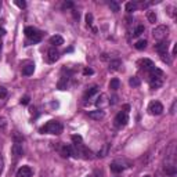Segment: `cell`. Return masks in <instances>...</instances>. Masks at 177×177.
Wrapping results in <instances>:
<instances>
[{"label":"cell","mask_w":177,"mask_h":177,"mask_svg":"<svg viewBox=\"0 0 177 177\" xmlns=\"http://www.w3.org/2000/svg\"><path fill=\"white\" fill-rule=\"evenodd\" d=\"M148 76H150L151 89H158L163 85V72L159 68H156V66L148 72Z\"/></svg>","instance_id":"cell-1"},{"label":"cell","mask_w":177,"mask_h":177,"mask_svg":"<svg viewBox=\"0 0 177 177\" xmlns=\"http://www.w3.org/2000/svg\"><path fill=\"white\" fill-rule=\"evenodd\" d=\"M42 134H61L62 133V125L57 120H49L44 126L39 129Z\"/></svg>","instance_id":"cell-2"},{"label":"cell","mask_w":177,"mask_h":177,"mask_svg":"<svg viewBox=\"0 0 177 177\" xmlns=\"http://www.w3.org/2000/svg\"><path fill=\"white\" fill-rule=\"evenodd\" d=\"M24 32H25V35H27V37L29 39L27 42V46H29V44H35V43H39V42L42 40V33L36 29V28L27 27Z\"/></svg>","instance_id":"cell-3"},{"label":"cell","mask_w":177,"mask_h":177,"mask_svg":"<svg viewBox=\"0 0 177 177\" xmlns=\"http://www.w3.org/2000/svg\"><path fill=\"white\" fill-rule=\"evenodd\" d=\"M129 111H130V105H123V111H120L115 118V126L116 127H123L129 122Z\"/></svg>","instance_id":"cell-4"},{"label":"cell","mask_w":177,"mask_h":177,"mask_svg":"<svg viewBox=\"0 0 177 177\" xmlns=\"http://www.w3.org/2000/svg\"><path fill=\"white\" fill-rule=\"evenodd\" d=\"M167 35H169V28H167L166 25H159V27H156L155 29L152 31L154 39L158 42H163L167 37Z\"/></svg>","instance_id":"cell-5"},{"label":"cell","mask_w":177,"mask_h":177,"mask_svg":"<svg viewBox=\"0 0 177 177\" xmlns=\"http://www.w3.org/2000/svg\"><path fill=\"white\" fill-rule=\"evenodd\" d=\"M148 111H150L151 115H160L163 112V105L160 104L159 101H154V102H151L150 104Z\"/></svg>","instance_id":"cell-6"},{"label":"cell","mask_w":177,"mask_h":177,"mask_svg":"<svg viewBox=\"0 0 177 177\" xmlns=\"http://www.w3.org/2000/svg\"><path fill=\"white\" fill-rule=\"evenodd\" d=\"M58 58H60V53L57 51V49H54V47H53V49H50L49 51H47L46 61H47L49 64H54Z\"/></svg>","instance_id":"cell-7"},{"label":"cell","mask_w":177,"mask_h":177,"mask_svg":"<svg viewBox=\"0 0 177 177\" xmlns=\"http://www.w3.org/2000/svg\"><path fill=\"white\" fill-rule=\"evenodd\" d=\"M33 172L29 166H21L17 172V177H32Z\"/></svg>","instance_id":"cell-8"},{"label":"cell","mask_w":177,"mask_h":177,"mask_svg":"<svg viewBox=\"0 0 177 177\" xmlns=\"http://www.w3.org/2000/svg\"><path fill=\"white\" fill-rule=\"evenodd\" d=\"M167 49H169V43L167 42H159L158 44H155V50L159 53V56H163V54L167 53Z\"/></svg>","instance_id":"cell-9"},{"label":"cell","mask_w":177,"mask_h":177,"mask_svg":"<svg viewBox=\"0 0 177 177\" xmlns=\"http://www.w3.org/2000/svg\"><path fill=\"white\" fill-rule=\"evenodd\" d=\"M11 152H12V155H14L15 158H20L24 155V150H22V145L20 143H15L14 145H12L11 148Z\"/></svg>","instance_id":"cell-10"},{"label":"cell","mask_w":177,"mask_h":177,"mask_svg":"<svg viewBox=\"0 0 177 177\" xmlns=\"http://www.w3.org/2000/svg\"><path fill=\"white\" fill-rule=\"evenodd\" d=\"M104 116H105V114H104L102 109H97V111H90L89 112V118L94 119V120H100V119H102Z\"/></svg>","instance_id":"cell-11"},{"label":"cell","mask_w":177,"mask_h":177,"mask_svg":"<svg viewBox=\"0 0 177 177\" xmlns=\"http://www.w3.org/2000/svg\"><path fill=\"white\" fill-rule=\"evenodd\" d=\"M141 68H143L145 72H150L152 68H155V65H154V62L151 60H148V58H144V60H141Z\"/></svg>","instance_id":"cell-12"},{"label":"cell","mask_w":177,"mask_h":177,"mask_svg":"<svg viewBox=\"0 0 177 177\" xmlns=\"http://www.w3.org/2000/svg\"><path fill=\"white\" fill-rule=\"evenodd\" d=\"M50 44L51 46H61V44H64V39L62 36H60V35H54V36L50 37Z\"/></svg>","instance_id":"cell-13"},{"label":"cell","mask_w":177,"mask_h":177,"mask_svg":"<svg viewBox=\"0 0 177 177\" xmlns=\"http://www.w3.org/2000/svg\"><path fill=\"white\" fill-rule=\"evenodd\" d=\"M33 72H35V65H33V64H29V65L22 66V75H25V76H31Z\"/></svg>","instance_id":"cell-14"},{"label":"cell","mask_w":177,"mask_h":177,"mask_svg":"<svg viewBox=\"0 0 177 177\" xmlns=\"http://www.w3.org/2000/svg\"><path fill=\"white\" fill-rule=\"evenodd\" d=\"M96 104H97V107H98L100 109H101L102 107H105V105H108L109 102L107 101V96H105V94H101V96H100V97L97 98Z\"/></svg>","instance_id":"cell-15"},{"label":"cell","mask_w":177,"mask_h":177,"mask_svg":"<svg viewBox=\"0 0 177 177\" xmlns=\"http://www.w3.org/2000/svg\"><path fill=\"white\" fill-rule=\"evenodd\" d=\"M123 169H125V166L122 165V163H119V162H112L111 163V172L120 173V172H123Z\"/></svg>","instance_id":"cell-16"},{"label":"cell","mask_w":177,"mask_h":177,"mask_svg":"<svg viewBox=\"0 0 177 177\" xmlns=\"http://www.w3.org/2000/svg\"><path fill=\"white\" fill-rule=\"evenodd\" d=\"M68 80H69L68 76H62V78L58 80V83H57V87L60 90H65L66 86H68Z\"/></svg>","instance_id":"cell-17"},{"label":"cell","mask_w":177,"mask_h":177,"mask_svg":"<svg viewBox=\"0 0 177 177\" xmlns=\"http://www.w3.org/2000/svg\"><path fill=\"white\" fill-rule=\"evenodd\" d=\"M129 85H130L131 87H138V86L141 85V79L138 78V76H131V78L129 79Z\"/></svg>","instance_id":"cell-18"},{"label":"cell","mask_w":177,"mask_h":177,"mask_svg":"<svg viewBox=\"0 0 177 177\" xmlns=\"http://www.w3.org/2000/svg\"><path fill=\"white\" fill-rule=\"evenodd\" d=\"M98 93V87L97 86H93L91 89H89L87 91H86V94H85V100H87V98H91L94 94H97Z\"/></svg>","instance_id":"cell-19"},{"label":"cell","mask_w":177,"mask_h":177,"mask_svg":"<svg viewBox=\"0 0 177 177\" xmlns=\"http://www.w3.org/2000/svg\"><path fill=\"white\" fill-rule=\"evenodd\" d=\"M120 65H122L120 60H112L111 62H109V71H118Z\"/></svg>","instance_id":"cell-20"},{"label":"cell","mask_w":177,"mask_h":177,"mask_svg":"<svg viewBox=\"0 0 177 177\" xmlns=\"http://www.w3.org/2000/svg\"><path fill=\"white\" fill-rule=\"evenodd\" d=\"M119 86H120V82H119L118 78L111 79V82H109V89H111V90H118Z\"/></svg>","instance_id":"cell-21"},{"label":"cell","mask_w":177,"mask_h":177,"mask_svg":"<svg viewBox=\"0 0 177 177\" xmlns=\"http://www.w3.org/2000/svg\"><path fill=\"white\" fill-rule=\"evenodd\" d=\"M136 8H137V3L136 2H129V3H126V11L127 12L136 11Z\"/></svg>","instance_id":"cell-22"},{"label":"cell","mask_w":177,"mask_h":177,"mask_svg":"<svg viewBox=\"0 0 177 177\" xmlns=\"http://www.w3.org/2000/svg\"><path fill=\"white\" fill-rule=\"evenodd\" d=\"M165 172H166V175H169V176H175L176 175V167L173 165H165Z\"/></svg>","instance_id":"cell-23"},{"label":"cell","mask_w":177,"mask_h":177,"mask_svg":"<svg viewBox=\"0 0 177 177\" xmlns=\"http://www.w3.org/2000/svg\"><path fill=\"white\" fill-rule=\"evenodd\" d=\"M134 47H136L137 50H144L147 47V40L145 39H141V40H138L136 44H134Z\"/></svg>","instance_id":"cell-24"},{"label":"cell","mask_w":177,"mask_h":177,"mask_svg":"<svg viewBox=\"0 0 177 177\" xmlns=\"http://www.w3.org/2000/svg\"><path fill=\"white\" fill-rule=\"evenodd\" d=\"M72 141H73V144H75V147H79V145H82L83 144V141H82V137L80 136H72Z\"/></svg>","instance_id":"cell-25"},{"label":"cell","mask_w":177,"mask_h":177,"mask_svg":"<svg viewBox=\"0 0 177 177\" xmlns=\"http://www.w3.org/2000/svg\"><path fill=\"white\" fill-rule=\"evenodd\" d=\"M147 18H148V21H150L151 24H155V22H156V14H155L154 11H150V12H148Z\"/></svg>","instance_id":"cell-26"},{"label":"cell","mask_w":177,"mask_h":177,"mask_svg":"<svg viewBox=\"0 0 177 177\" xmlns=\"http://www.w3.org/2000/svg\"><path fill=\"white\" fill-rule=\"evenodd\" d=\"M144 31H145L144 25H138V27L136 28V31H134V36H140V35H143Z\"/></svg>","instance_id":"cell-27"},{"label":"cell","mask_w":177,"mask_h":177,"mask_svg":"<svg viewBox=\"0 0 177 177\" xmlns=\"http://www.w3.org/2000/svg\"><path fill=\"white\" fill-rule=\"evenodd\" d=\"M107 152H108V144H105L104 148H102V150L97 154V156H98V158H104L105 155H107Z\"/></svg>","instance_id":"cell-28"},{"label":"cell","mask_w":177,"mask_h":177,"mask_svg":"<svg viewBox=\"0 0 177 177\" xmlns=\"http://www.w3.org/2000/svg\"><path fill=\"white\" fill-rule=\"evenodd\" d=\"M86 25H87V27L90 28L93 25V14H86Z\"/></svg>","instance_id":"cell-29"},{"label":"cell","mask_w":177,"mask_h":177,"mask_svg":"<svg viewBox=\"0 0 177 177\" xmlns=\"http://www.w3.org/2000/svg\"><path fill=\"white\" fill-rule=\"evenodd\" d=\"M109 7H111V10L115 11V12L119 11V4H118L116 2H111V3H109Z\"/></svg>","instance_id":"cell-30"},{"label":"cell","mask_w":177,"mask_h":177,"mask_svg":"<svg viewBox=\"0 0 177 177\" xmlns=\"http://www.w3.org/2000/svg\"><path fill=\"white\" fill-rule=\"evenodd\" d=\"M7 97V89L0 86V98H6Z\"/></svg>","instance_id":"cell-31"},{"label":"cell","mask_w":177,"mask_h":177,"mask_svg":"<svg viewBox=\"0 0 177 177\" xmlns=\"http://www.w3.org/2000/svg\"><path fill=\"white\" fill-rule=\"evenodd\" d=\"M14 3H15V4H17L20 8H25V7H27V2H24V0H15Z\"/></svg>","instance_id":"cell-32"},{"label":"cell","mask_w":177,"mask_h":177,"mask_svg":"<svg viewBox=\"0 0 177 177\" xmlns=\"http://www.w3.org/2000/svg\"><path fill=\"white\" fill-rule=\"evenodd\" d=\"M6 126H7V122H6L4 118H0V129L2 130H6Z\"/></svg>","instance_id":"cell-33"},{"label":"cell","mask_w":177,"mask_h":177,"mask_svg":"<svg viewBox=\"0 0 177 177\" xmlns=\"http://www.w3.org/2000/svg\"><path fill=\"white\" fill-rule=\"evenodd\" d=\"M21 104H22V105H28V104H29V97H28V96L22 97V98H21Z\"/></svg>","instance_id":"cell-34"},{"label":"cell","mask_w":177,"mask_h":177,"mask_svg":"<svg viewBox=\"0 0 177 177\" xmlns=\"http://www.w3.org/2000/svg\"><path fill=\"white\" fill-rule=\"evenodd\" d=\"M73 7V3L72 2H65L62 4V8H72Z\"/></svg>","instance_id":"cell-35"},{"label":"cell","mask_w":177,"mask_h":177,"mask_svg":"<svg viewBox=\"0 0 177 177\" xmlns=\"http://www.w3.org/2000/svg\"><path fill=\"white\" fill-rule=\"evenodd\" d=\"M3 167H4V159L0 155V175H2V172H3Z\"/></svg>","instance_id":"cell-36"},{"label":"cell","mask_w":177,"mask_h":177,"mask_svg":"<svg viewBox=\"0 0 177 177\" xmlns=\"http://www.w3.org/2000/svg\"><path fill=\"white\" fill-rule=\"evenodd\" d=\"M83 73H85V75H91V73H93V69H91V68H86L85 71H83Z\"/></svg>","instance_id":"cell-37"},{"label":"cell","mask_w":177,"mask_h":177,"mask_svg":"<svg viewBox=\"0 0 177 177\" xmlns=\"http://www.w3.org/2000/svg\"><path fill=\"white\" fill-rule=\"evenodd\" d=\"M4 35H6V31L3 29V28H0V37H3Z\"/></svg>","instance_id":"cell-38"},{"label":"cell","mask_w":177,"mask_h":177,"mask_svg":"<svg viewBox=\"0 0 177 177\" xmlns=\"http://www.w3.org/2000/svg\"><path fill=\"white\" fill-rule=\"evenodd\" d=\"M175 108H176V102H173V105H172V111H170V114H175Z\"/></svg>","instance_id":"cell-39"},{"label":"cell","mask_w":177,"mask_h":177,"mask_svg":"<svg viewBox=\"0 0 177 177\" xmlns=\"http://www.w3.org/2000/svg\"><path fill=\"white\" fill-rule=\"evenodd\" d=\"M73 17H75V18H79V12H76L75 10H73Z\"/></svg>","instance_id":"cell-40"},{"label":"cell","mask_w":177,"mask_h":177,"mask_svg":"<svg viewBox=\"0 0 177 177\" xmlns=\"http://www.w3.org/2000/svg\"><path fill=\"white\" fill-rule=\"evenodd\" d=\"M0 54H2V42H0Z\"/></svg>","instance_id":"cell-41"},{"label":"cell","mask_w":177,"mask_h":177,"mask_svg":"<svg viewBox=\"0 0 177 177\" xmlns=\"http://www.w3.org/2000/svg\"><path fill=\"white\" fill-rule=\"evenodd\" d=\"M144 177H151V176H150V175H145V176H144Z\"/></svg>","instance_id":"cell-42"},{"label":"cell","mask_w":177,"mask_h":177,"mask_svg":"<svg viewBox=\"0 0 177 177\" xmlns=\"http://www.w3.org/2000/svg\"><path fill=\"white\" fill-rule=\"evenodd\" d=\"M0 8H2V2H0Z\"/></svg>","instance_id":"cell-43"}]
</instances>
